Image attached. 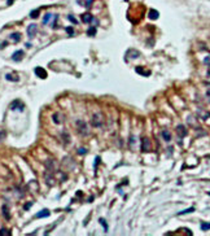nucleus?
I'll list each match as a JSON object with an SVG mask.
<instances>
[{"label":"nucleus","instance_id":"nucleus-1","mask_svg":"<svg viewBox=\"0 0 210 236\" xmlns=\"http://www.w3.org/2000/svg\"><path fill=\"white\" fill-rule=\"evenodd\" d=\"M77 130H78V132L80 134V135H87L88 134V127H87V123L85 122V121H77Z\"/></svg>","mask_w":210,"mask_h":236},{"label":"nucleus","instance_id":"nucleus-2","mask_svg":"<svg viewBox=\"0 0 210 236\" xmlns=\"http://www.w3.org/2000/svg\"><path fill=\"white\" fill-rule=\"evenodd\" d=\"M104 123V117L101 113H97V114H93L92 117V126L93 127H101Z\"/></svg>","mask_w":210,"mask_h":236},{"label":"nucleus","instance_id":"nucleus-3","mask_svg":"<svg viewBox=\"0 0 210 236\" xmlns=\"http://www.w3.org/2000/svg\"><path fill=\"white\" fill-rule=\"evenodd\" d=\"M151 149V142L148 137H143L141 139V151L143 152H148Z\"/></svg>","mask_w":210,"mask_h":236},{"label":"nucleus","instance_id":"nucleus-4","mask_svg":"<svg viewBox=\"0 0 210 236\" xmlns=\"http://www.w3.org/2000/svg\"><path fill=\"white\" fill-rule=\"evenodd\" d=\"M10 109L12 110H16V109H19L21 112H24V109H25V105L21 103L19 100H14L12 104H10Z\"/></svg>","mask_w":210,"mask_h":236},{"label":"nucleus","instance_id":"nucleus-5","mask_svg":"<svg viewBox=\"0 0 210 236\" xmlns=\"http://www.w3.org/2000/svg\"><path fill=\"white\" fill-rule=\"evenodd\" d=\"M35 74L39 77V78H41V79H46L47 78V71L43 69V68H40V66H38V68H35Z\"/></svg>","mask_w":210,"mask_h":236},{"label":"nucleus","instance_id":"nucleus-6","mask_svg":"<svg viewBox=\"0 0 210 236\" xmlns=\"http://www.w3.org/2000/svg\"><path fill=\"white\" fill-rule=\"evenodd\" d=\"M24 58V51L22 49H19V51H16L14 53H13V56H12V60L13 61H17V62H19L21 60Z\"/></svg>","mask_w":210,"mask_h":236},{"label":"nucleus","instance_id":"nucleus-7","mask_svg":"<svg viewBox=\"0 0 210 236\" xmlns=\"http://www.w3.org/2000/svg\"><path fill=\"white\" fill-rule=\"evenodd\" d=\"M36 30H38L36 25H35V24H31V25L27 27V35H29V38H33V36L36 34Z\"/></svg>","mask_w":210,"mask_h":236},{"label":"nucleus","instance_id":"nucleus-8","mask_svg":"<svg viewBox=\"0 0 210 236\" xmlns=\"http://www.w3.org/2000/svg\"><path fill=\"white\" fill-rule=\"evenodd\" d=\"M176 132H178L179 137H184V136L187 135V127H184L183 125H179V126L176 127Z\"/></svg>","mask_w":210,"mask_h":236},{"label":"nucleus","instance_id":"nucleus-9","mask_svg":"<svg viewBox=\"0 0 210 236\" xmlns=\"http://www.w3.org/2000/svg\"><path fill=\"white\" fill-rule=\"evenodd\" d=\"M135 71H136V73H139V74H141L143 77H148V75L151 74V71H149V70H146V71H145V70H144L141 66H138V68H135Z\"/></svg>","mask_w":210,"mask_h":236},{"label":"nucleus","instance_id":"nucleus-10","mask_svg":"<svg viewBox=\"0 0 210 236\" xmlns=\"http://www.w3.org/2000/svg\"><path fill=\"white\" fill-rule=\"evenodd\" d=\"M92 16L90 14V13H86V14H83L82 16V21H83V24H90L91 21H92Z\"/></svg>","mask_w":210,"mask_h":236},{"label":"nucleus","instance_id":"nucleus-11","mask_svg":"<svg viewBox=\"0 0 210 236\" xmlns=\"http://www.w3.org/2000/svg\"><path fill=\"white\" fill-rule=\"evenodd\" d=\"M162 137H163L165 142H170L171 140V134L167 130H162Z\"/></svg>","mask_w":210,"mask_h":236},{"label":"nucleus","instance_id":"nucleus-12","mask_svg":"<svg viewBox=\"0 0 210 236\" xmlns=\"http://www.w3.org/2000/svg\"><path fill=\"white\" fill-rule=\"evenodd\" d=\"M49 215V210L48 209H44V210H41V211H39L35 217L36 218H43V217H48Z\"/></svg>","mask_w":210,"mask_h":236},{"label":"nucleus","instance_id":"nucleus-13","mask_svg":"<svg viewBox=\"0 0 210 236\" xmlns=\"http://www.w3.org/2000/svg\"><path fill=\"white\" fill-rule=\"evenodd\" d=\"M158 16H160V13H158L157 10H154V9H151L149 13H148V17H149L151 19H157Z\"/></svg>","mask_w":210,"mask_h":236},{"label":"nucleus","instance_id":"nucleus-14","mask_svg":"<svg viewBox=\"0 0 210 236\" xmlns=\"http://www.w3.org/2000/svg\"><path fill=\"white\" fill-rule=\"evenodd\" d=\"M2 213L4 214L5 219H9V218H10V215H9V209H8V206H7V205H3V208H2Z\"/></svg>","mask_w":210,"mask_h":236},{"label":"nucleus","instance_id":"nucleus-15","mask_svg":"<svg viewBox=\"0 0 210 236\" xmlns=\"http://www.w3.org/2000/svg\"><path fill=\"white\" fill-rule=\"evenodd\" d=\"M10 39L13 42H16V43L19 42L21 40V34L19 33H13V34H10Z\"/></svg>","mask_w":210,"mask_h":236},{"label":"nucleus","instance_id":"nucleus-16","mask_svg":"<svg viewBox=\"0 0 210 236\" xmlns=\"http://www.w3.org/2000/svg\"><path fill=\"white\" fill-rule=\"evenodd\" d=\"M12 75H13V74H7V75H5V79L9 81V82H18V81H19L18 77H12Z\"/></svg>","mask_w":210,"mask_h":236},{"label":"nucleus","instance_id":"nucleus-17","mask_svg":"<svg viewBox=\"0 0 210 236\" xmlns=\"http://www.w3.org/2000/svg\"><path fill=\"white\" fill-rule=\"evenodd\" d=\"M51 17H52L51 13H46V16H44V18H43V25H47V24H48V21L51 19Z\"/></svg>","mask_w":210,"mask_h":236},{"label":"nucleus","instance_id":"nucleus-18","mask_svg":"<svg viewBox=\"0 0 210 236\" xmlns=\"http://www.w3.org/2000/svg\"><path fill=\"white\" fill-rule=\"evenodd\" d=\"M192 211H195V208L192 206V208H188V209H185V210H183V211H179L178 214L179 215H183V214H187V213H192Z\"/></svg>","mask_w":210,"mask_h":236},{"label":"nucleus","instance_id":"nucleus-19","mask_svg":"<svg viewBox=\"0 0 210 236\" xmlns=\"http://www.w3.org/2000/svg\"><path fill=\"white\" fill-rule=\"evenodd\" d=\"M39 13H40V10H39V9H35V10H33V12L30 13V17H31V18H38V17H39Z\"/></svg>","mask_w":210,"mask_h":236},{"label":"nucleus","instance_id":"nucleus-20","mask_svg":"<svg viewBox=\"0 0 210 236\" xmlns=\"http://www.w3.org/2000/svg\"><path fill=\"white\" fill-rule=\"evenodd\" d=\"M201 230H202V231H207V230H210V223L202 222V223H201Z\"/></svg>","mask_w":210,"mask_h":236},{"label":"nucleus","instance_id":"nucleus-21","mask_svg":"<svg viewBox=\"0 0 210 236\" xmlns=\"http://www.w3.org/2000/svg\"><path fill=\"white\" fill-rule=\"evenodd\" d=\"M0 235H4V236H10V231L7 230V228H2L0 230Z\"/></svg>","mask_w":210,"mask_h":236},{"label":"nucleus","instance_id":"nucleus-22","mask_svg":"<svg viewBox=\"0 0 210 236\" xmlns=\"http://www.w3.org/2000/svg\"><path fill=\"white\" fill-rule=\"evenodd\" d=\"M95 34H96V27H95V26H93V27H90V29H88V35H90V36H93Z\"/></svg>","mask_w":210,"mask_h":236},{"label":"nucleus","instance_id":"nucleus-23","mask_svg":"<svg viewBox=\"0 0 210 236\" xmlns=\"http://www.w3.org/2000/svg\"><path fill=\"white\" fill-rule=\"evenodd\" d=\"M65 30H66V33H68L70 36H73V35H74V30H73V27H66Z\"/></svg>","mask_w":210,"mask_h":236},{"label":"nucleus","instance_id":"nucleus-24","mask_svg":"<svg viewBox=\"0 0 210 236\" xmlns=\"http://www.w3.org/2000/svg\"><path fill=\"white\" fill-rule=\"evenodd\" d=\"M99 222H100V223H101V224L104 226V230H105V232H107V231H108V224L105 223V221H104V219H100Z\"/></svg>","mask_w":210,"mask_h":236},{"label":"nucleus","instance_id":"nucleus-25","mask_svg":"<svg viewBox=\"0 0 210 236\" xmlns=\"http://www.w3.org/2000/svg\"><path fill=\"white\" fill-rule=\"evenodd\" d=\"M85 2H86V3H85V5H86L87 8H90V7L92 5V3H93V0H85Z\"/></svg>","mask_w":210,"mask_h":236},{"label":"nucleus","instance_id":"nucleus-26","mask_svg":"<svg viewBox=\"0 0 210 236\" xmlns=\"http://www.w3.org/2000/svg\"><path fill=\"white\" fill-rule=\"evenodd\" d=\"M69 19H70V21H71V22H73V24H75V25H77V24H78V21H77V18H74V17H73V16H71V14H70V16H69Z\"/></svg>","mask_w":210,"mask_h":236},{"label":"nucleus","instance_id":"nucleus-27","mask_svg":"<svg viewBox=\"0 0 210 236\" xmlns=\"http://www.w3.org/2000/svg\"><path fill=\"white\" fill-rule=\"evenodd\" d=\"M4 136H5V131H0V142L4 139Z\"/></svg>","mask_w":210,"mask_h":236},{"label":"nucleus","instance_id":"nucleus-28","mask_svg":"<svg viewBox=\"0 0 210 236\" xmlns=\"http://www.w3.org/2000/svg\"><path fill=\"white\" fill-rule=\"evenodd\" d=\"M57 117H58V115H53V121H55L56 123H60V120H58Z\"/></svg>","mask_w":210,"mask_h":236},{"label":"nucleus","instance_id":"nucleus-29","mask_svg":"<svg viewBox=\"0 0 210 236\" xmlns=\"http://www.w3.org/2000/svg\"><path fill=\"white\" fill-rule=\"evenodd\" d=\"M7 44H8L7 42H3L2 44H0V48H3V47H7Z\"/></svg>","mask_w":210,"mask_h":236},{"label":"nucleus","instance_id":"nucleus-30","mask_svg":"<svg viewBox=\"0 0 210 236\" xmlns=\"http://www.w3.org/2000/svg\"><path fill=\"white\" fill-rule=\"evenodd\" d=\"M78 152H79V153H86V149H79Z\"/></svg>","mask_w":210,"mask_h":236},{"label":"nucleus","instance_id":"nucleus-31","mask_svg":"<svg viewBox=\"0 0 210 236\" xmlns=\"http://www.w3.org/2000/svg\"><path fill=\"white\" fill-rule=\"evenodd\" d=\"M13 2H14V0H8V5H12Z\"/></svg>","mask_w":210,"mask_h":236},{"label":"nucleus","instance_id":"nucleus-32","mask_svg":"<svg viewBox=\"0 0 210 236\" xmlns=\"http://www.w3.org/2000/svg\"><path fill=\"white\" fill-rule=\"evenodd\" d=\"M207 75H209V79H210V71H209V73H207Z\"/></svg>","mask_w":210,"mask_h":236}]
</instances>
